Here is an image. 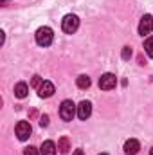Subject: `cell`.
Listing matches in <instances>:
<instances>
[{"label": "cell", "instance_id": "4fadbf2b", "mask_svg": "<svg viewBox=\"0 0 153 155\" xmlns=\"http://www.w3.org/2000/svg\"><path fill=\"white\" fill-rule=\"evenodd\" d=\"M77 87H79V88H88V87H90V78L88 76H85V74H83V76H79L77 78Z\"/></svg>", "mask_w": 153, "mask_h": 155}, {"label": "cell", "instance_id": "7c38bea8", "mask_svg": "<svg viewBox=\"0 0 153 155\" xmlns=\"http://www.w3.org/2000/svg\"><path fill=\"white\" fill-rule=\"evenodd\" d=\"M58 150H60L61 153H69V150H70V143H69L67 137H61V139L58 141Z\"/></svg>", "mask_w": 153, "mask_h": 155}, {"label": "cell", "instance_id": "5bb4252c", "mask_svg": "<svg viewBox=\"0 0 153 155\" xmlns=\"http://www.w3.org/2000/svg\"><path fill=\"white\" fill-rule=\"evenodd\" d=\"M144 51H146V54L150 58H153V36L146 38V41H144Z\"/></svg>", "mask_w": 153, "mask_h": 155}, {"label": "cell", "instance_id": "8992f818", "mask_svg": "<svg viewBox=\"0 0 153 155\" xmlns=\"http://www.w3.org/2000/svg\"><path fill=\"white\" fill-rule=\"evenodd\" d=\"M153 31V16L151 15H144L141 18V24H139V35H150Z\"/></svg>", "mask_w": 153, "mask_h": 155}, {"label": "cell", "instance_id": "30bf717a", "mask_svg": "<svg viewBox=\"0 0 153 155\" xmlns=\"http://www.w3.org/2000/svg\"><path fill=\"white\" fill-rule=\"evenodd\" d=\"M56 152H58V148H56V144L52 141H45L41 144V148H40V153L41 155H56Z\"/></svg>", "mask_w": 153, "mask_h": 155}, {"label": "cell", "instance_id": "ffe728a7", "mask_svg": "<svg viewBox=\"0 0 153 155\" xmlns=\"http://www.w3.org/2000/svg\"><path fill=\"white\" fill-rule=\"evenodd\" d=\"M150 155H153V148H151V150H150Z\"/></svg>", "mask_w": 153, "mask_h": 155}, {"label": "cell", "instance_id": "277c9868", "mask_svg": "<svg viewBox=\"0 0 153 155\" xmlns=\"http://www.w3.org/2000/svg\"><path fill=\"white\" fill-rule=\"evenodd\" d=\"M15 130H16V135H18L20 141H27L31 137V132H33V128H31V124L27 121H20Z\"/></svg>", "mask_w": 153, "mask_h": 155}, {"label": "cell", "instance_id": "7402d4cb", "mask_svg": "<svg viewBox=\"0 0 153 155\" xmlns=\"http://www.w3.org/2000/svg\"><path fill=\"white\" fill-rule=\"evenodd\" d=\"M2 2H5V0H2Z\"/></svg>", "mask_w": 153, "mask_h": 155}, {"label": "cell", "instance_id": "ac0fdd59", "mask_svg": "<svg viewBox=\"0 0 153 155\" xmlns=\"http://www.w3.org/2000/svg\"><path fill=\"white\" fill-rule=\"evenodd\" d=\"M40 124H41V126H47V124H49V116H41L40 117Z\"/></svg>", "mask_w": 153, "mask_h": 155}, {"label": "cell", "instance_id": "7a4b0ae2", "mask_svg": "<svg viewBox=\"0 0 153 155\" xmlns=\"http://www.w3.org/2000/svg\"><path fill=\"white\" fill-rule=\"evenodd\" d=\"M54 40V33L50 27H40L36 31V43L41 45V47H49Z\"/></svg>", "mask_w": 153, "mask_h": 155}, {"label": "cell", "instance_id": "9a60e30c", "mask_svg": "<svg viewBox=\"0 0 153 155\" xmlns=\"http://www.w3.org/2000/svg\"><path fill=\"white\" fill-rule=\"evenodd\" d=\"M41 83H43V79H41L40 76H33V79H31V87L40 88V87H41Z\"/></svg>", "mask_w": 153, "mask_h": 155}, {"label": "cell", "instance_id": "d6986e66", "mask_svg": "<svg viewBox=\"0 0 153 155\" xmlns=\"http://www.w3.org/2000/svg\"><path fill=\"white\" fill-rule=\"evenodd\" d=\"M74 155H85V152L81 148H77V150H74Z\"/></svg>", "mask_w": 153, "mask_h": 155}, {"label": "cell", "instance_id": "3957f363", "mask_svg": "<svg viewBox=\"0 0 153 155\" xmlns=\"http://www.w3.org/2000/svg\"><path fill=\"white\" fill-rule=\"evenodd\" d=\"M77 27H79V18H77L76 15H67V16L61 20V29H63V33H67V35L76 33Z\"/></svg>", "mask_w": 153, "mask_h": 155}, {"label": "cell", "instance_id": "5b68a950", "mask_svg": "<svg viewBox=\"0 0 153 155\" xmlns=\"http://www.w3.org/2000/svg\"><path fill=\"white\" fill-rule=\"evenodd\" d=\"M115 85H117L115 74L106 72V74H103V76L99 78V87H101L103 90H112V88H115Z\"/></svg>", "mask_w": 153, "mask_h": 155}, {"label": "cell", "instance_id": "52a82bcc", "mask_svg": "<svg viewBox=\"0 0 153 155\" xmlns=\"http://www.w3.org/2000/svg\"><path fill=\"white\" fill-rule=\"evenodd\" d=\"M92 114V105H90V101H81L79 105H77V117L81 119V121H86L88 117Z\"/></svg>", "mask_w": 153, "mask_h": 155}, {"label": "cell", "instance_id": "44dd1931", "mask_svg": "<svg viewBox=\"0 0 153 155\" xmlns=\"http://www.w3.org/2000/svg\"><path fill=\"white\" fill-rule=\"evenodd\" d=\"M99 155H108V153H99Z\"/></svg>", "mask_w": 153, "mask_h": 155}, {"label": "cell", "instance_id": "ba28073f", "mask_svg": "<svg viewBox=\"0 0 153 155\" xmlns=\"http://www.w3.org/2000/svg\"><path fill=\"white\" fill-rule=\"evenodd\" d=\"M139 150H141V144H139L137 139H128L124 143V153L126 155H137Z\"/></svg>", "mask_w": 153, "mask_h": 155}, {"label": "cell", "instance_id": "2e32d148", "mask_svg": "<svg viewBox=\"0 0 153 155\" xmlns=\"http://www.w3.org/2000/svg\"><path fill=\"white\" fill-rule=\"evenodd\" d=\"M24 155H41V153H40L34 146H27V148L24 150Z\"/></svg>", "mask_w": 153, "mask_h": 155}, {"label": "cell", "instance_id": "e0dca14e", "mask_svg": "<svg viewBox=\"0 0 153 155\" xmlns=\"http://www.w3.org/2000/svg\"><path fill=\"white\" fill-rule=\"evenodd\" d=\"M132 58V49L130 47H124L122 49V60H130Z\"/></svg>", "mask_w": 153, "mask_h": 155}, {"label": "cell", "instance_id": "8fae6325", "mask_svg": "<svg viewBox=\"0 0 153 155\" xmlns=\"http://www.w3.org/2000/svg\"><path fill=\"white\" fill-rule=\"evenodd\" d=\"M27 92H29V87H27V83H24V81L15 87V96H16L18 99H24V97L27 96Z\"/></svg>", "mask_w": 153, "mask_h": 155}, {"label": "cell", "instance_id": "6da1fadb", "mask_svg": "<svg viewBox=\"0 0 153 155\" xmlns=\"http://www.w3.org/2000/svg\"><path fill=\"white\" fill-rule=\"evenodd\" d=\"M76 114H77V107L70 101V99H65V101L61 103V107H60V117H61L63 121H72Z\"/></svg>", "mask_w": 153, "mask_h": 155}, {"label": "cell", "instance_id": "9c48e42d", "mask_svg": "<svg viewBox=\"0 0 153 155\" xmlns=\"http://www.w3.org/2000/svg\"><path fill=\"white\" fill-rule=\"evenodd\" d=\"M54 94V85L50 81H43L41 87L38 88V96L40 97H50Z\"/></svg>", "mask_w": 153, "mask_h": 155}]
</instances>
